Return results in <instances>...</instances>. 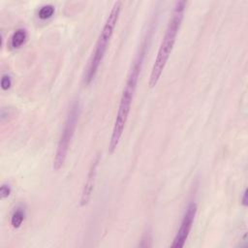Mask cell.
Instances as JSON below:
<instances>
[{
  "label": "cell",
  "mask_w": 248,
  "mask_h": 248,
  "mask_svg": "<svg viewBox=\"0 0 248 248\" xmlns=\"http://www.w3.org/2000/svg\"><path fill=\"white\" fill-rule=\"evenodd\" d=\"M241 202L244 206H247V190L244 189L242 193V198H241Z\"/></svg>",
  "instance_id": "obj_12"
},
{
  "label": "cell",
  "mask_w": 248,
  "mask_h": 248,
  "mask_svg": "<svg viewBox=\"0 0 248 248\" xmlns=\"http://www.w3.org/2000/svg\"><path fill=\"white\" fill-rule=\"evenodd\" d=\"M79 115V103L78 101H74L68 110L66 120L58 140L55 156L53 159V170H59L66 160L68 150L75 134L77 123Z\"/></svg>",
  "instance_id": "obj_4"
},
{
  "label": "cell",
  "mask_w": 248,
  "mask_h": 248,
  "mask_svg": "<svg viewBox=\"0 0 248 248\" xmlns=\"http://www.w3.org/2000/svg\"><path fill=\"white\" fill-rule=\"evenodd\" d=\"M100 162V155H96L94 160L91 163L90 169L88 170L86 180L84 182V185L81 190L80 194V199H79V204L80 206H85L88 204V202L91 200L93 189H94V184H95V179H96V174H97V167Z\"/></svg>",
  "instance_id": "obj_6"
},
{
  "label": "cell",
  "mask_w": 248,
  "mask_h": 248,
  "mask_svg": "<svg viewBox=\"0 0 248 248\" xmlns=\"http://www.w3.org/2000/svg\"><path fill=\"white\" fill-rule=\"evenodd\" d=\"M27 39V32L25 29L23 28H19V29H16L12 37H11V40H10V45L13 48H18L20 47L26 41Z\"/></svg>",
  "instance_id": "obj_7"
},
{
  "label": "cell",
  "mask_w": 248,
  "mask_h": 248,
  "mask_svg": "<svg viewBox=\"0 0 248 248\" xmlns=\"http://www.w3.org/2000/svg\"><path fill=\"white\" fill-rule=\"evenodd\" d=\"M54 14V7L51 4H46L42 6L38 11V16L41 19H47Z\"/></svg>",
  "instance_id": "obj_9"
},
{
  "label": "cell",
  "mask_w": 248,
  "mask_h": 248,
  "mask_svg": "<svg viewBox=\"0 0 248 248\" xmlns=\"http://www.w3.org/2000/svg\"><path fill=\"white\" fill-rule=\"evenodd\" d=\"M147 35L143 38L140 46L139 47L135 58L132 62L129 74L127 76L126 83L124 85V88L122 90V94L120 97L118 109L116 112L109 143H108V151L110 153H113L115 149L117 148L120 139L122 137V134L124 132V128L130 113L131 105L133 102V98L135 95V91L137 88L138 80L140 78V74L141 71L143 58L145 55V51L147 48Z\"/></svg>",
  "instance_id": "obj_1"
},
{
  "label": "cell",
  "mask_w": 248,
  "mask_h": 248,
  "mask_svg": "<svg viewBox=\"0 0 248 248\" xmlns=\"http://www.w3.org/2000/svg\"><path fill=\"white\" fill-rule=\"evenodd\" d=\"M122 3L120 1L114 2L105 23L104 26L100 32V35L98 37V40L96 42L94 50L91 54V57L89 59L88 65L84 72V83L89 84L95 78L98 69L105 57V54L107 52V49L108 47L110 39L113 34V30L116 26V23L119 18V15L121 12Z\"/></svg>",
  "instance_id": "obj_3"
},
{
  "label": "cell",
  "mask_w": 248,
  "mask_h": 248,
  "mask_svg": "<svg viewBox=\"0 0 248 248\" xmlns=\"http://www.w3.org/2000/svg\"><path fill=\"white\" fill-rule=\"evenodd\" d=\"M11 194V187L7 183H3L0 187V197L2 200L8 198Z\"/></svg>",
  "instance_id": "obj_11"
},
{
  "label": "cell",
  "mask_w": 248,
  "mask_h": 248,
  "mask_svg": "<svg viewBox=\"0 0 248 248\" xmlns=\"http://www.w3.org/2000/svg\"><path fill=\"white\" fill-rule=\"evenodd\" d=\"M1 88L3 90H8L11 85H12V78H11V76L8 75V74H3L2 75V78H1Z\"/></svg>",
  "instance_id": "obj_10"
},
{
  "label": "cell",
  "mask_w": 248,
  "mask_h": 248,
  "mask_svg": "<svg viewBox=\"0 0 248 248\" xmlns=\"http://www.w3.org/2000/svg\"><path fill=\"white\" fill-rule=\"evenodd\" d=\"M196 213H197V203L192 202L186 207V210H185L183 218L181 220L179 229L176 232V234L173 238V241H172L170 247L181 248L184 246V244L188 238L189 232L192 229Z\"/></svg>",
  "instance_id": "obj_5"
},
{
  "label": "cell",
  "mask_w": 248,
  "mask_h": 248,
  "mask_svg": "<svg viewBox=\"0 0 248 248\" xmlns=\"http://www.w3.org/2000/svg\"><path fill=\"white\" fill-rule=\"evenodd\" d=\"M25 217V212L22 207H16L11 216V225L13 228L17 229L21 226Z\"/></svg>",
  "instance_id": "obj_8"
},
{
  "label": "cell",
  "mask_w": 248,
  "mask_h": 248,
  "mask_svg": "<svg viewBox=\"0 0 248 248\" xmlns=\"http://www.w3.org/2000/svg\"><path fill=\"white\" fill-rule=\"evenodd\" d=\"M186 4L187 2L183 0L177 1L174 4L165 34L163 36L162 42L160 44L156 58L154 60V63L151 69V73L148 80V85L150 88H153L159 81L161 75L169 60V57L171 53V50L173 48V46L176 40V36L178 34L179 28L181 26V22L183 20Z\"/></svg>",
  "instance_id": "obj_2"
}]
</instances>
